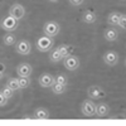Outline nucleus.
Masks as SVG:
<instances>
[{
    "mask_svg": "<svg viewBox=\"0 0 126 126\" xmlns=\"http://www.w3.org/2000/svg\"><path fill=\"white\" fill-rule=\"evenodd\" d=\"M6 86H9L13 91H18V90H20V87H19V82H18V78H14V77H10V78L8 79Z\"/></svg>",
    "mask_w": 126,
    "mask_h": 126,
    "instance_id": "21",
    "label": "nucleus"
},
{
    "mask_svg": "<svg viewBox=\"0 0 126 126\" xmlns=\"http://www.w3.org/2000/svg\"><path fill=\"white\" fill-rule=\"evenodd\" d=\"M33 119H38V120H47L49 119V112L48 110L43 109V107H39L34 111L33 113Z\"/></svg>",
    "mask_w": 126,
    "mask_h": 126,
    "instance_id": "15",
    "label": "nucleus"
},
{
    "mask_svg": "<svg viewBox=\"0 0 126 126\" xmlns=\"http://www.w3.org/2000/svg\"><path fill=\"white\" fill-rule=\"evenodd\" d=\"M103 37H105V39H106L107 42H115V40H117V38H119V33H117V30L115 28H107L106 30H105V33H103Z\"/></svg>",
    "mask_w": 126,
    "mask_h": 126,
    "instance_id": "14",
    "label": "nucleus"
},
{
    "mask_svg": "<svg viewBox=\"0 0 126 126\" xmlns=\"http://www.w3.org/2000/svg\"><path fill=\"white\" fill-rule=\"evenodd\" d=\"M52 91H53V93L56 94H62L64 93L68 88V85H61V83H57V82H53V85L50 86Z\"/></svg>",
    "mask_w": 126,
    "mask_h": 126,
    "instance_id": "18",
    "label": "nucleus"
},
{
    "mask_svg": "<svg viewBox=\"0 0 126 126\" xmlns=\"http://www.w3.org/2000/svg\"><path fill=\"white\" fill-rule=\"evenodd\" d=\"M50 3H57V1H59V0H49Z\"/></svg>",
    "mask_w": 126,
    "mask_h": 126,
    "instance_id": "29",
    "label": "nucleus"
},
{
    "mask_svg": "<svg viewBox=\"0 0 126 126\" xmlns=\"http://www.w3.org/2000/svg\"><path fill=\"white\" fill-rule=\"evenodd\" d=\"M54 46V39L52 37H48V35H42L37 39L35 42V47L39 52L42 53H46V52H49Z\"/></svg>",
    "mask_w": 126,
    "mask_h": 126,
    "instance_id": "1",
    "label": "nucleus"
},
{
    "mask_svg": "<svg viewBox=\"0 0 126 126\" xmlns=\"http://www.w3.org/2000/svg\"><path fill=\"white\" fill-rule=\"evenodd\" d=\"M57 48H58V50H59L62 58H64V57L72 54V50H73V48H72L71 46H68V44H61V46H58Z\"/></svg>",
    "mask_w": 126,
    "mask_h": 126,
    "instance_id": "20",
    "label": "nucleus"
},
{
    "mask_svg": "<svg viewBox=\"0 0 126 126\" xmlns=\"http://www.w3.org/2000/svg\"><path fill=\"white\" fill-rule=\"evenodd\" d=\"M63 66H64L68 71H76L79 67V58L77 56L69 54L63 58Z\"/></svg>",
    "mask_w": 126,
    "mask_h": 126,
    "instance_id": "6",
    "label": "nucleus"
},
{
    "mask_svg": "<svg viewBox=\"0 0 126 126\" xmlns=\"http://www.w3.org/2000/svg\"><path fill=\"white\" fill-rule=\"evenodd\" d=\"M54 82L61 83V85H68V77L66 75H63V73H59V75L54 77Z\"/></svg>",
    "mask_w": 126,
    "mask_h": 126,
    "instance_id": "22",
    "label": "nucleus"
},
{
    "mask_svg": "<svg viewBox=\"0 0 126 126\" xmlns=\"http://www.w3.org/2000/svg\"><path fill=\"white\" fill-rule=\"evenodd\" d=\"M1 92H3V94H4V96H5L8 100H9V98H12V97H13V94H14V91L10 88L9 86H6V85L1 88Z\"/></svg>",
    "mask_w": 126,
    "mask_h": 126,
    "instance_id": "24",
    "label": "nucleus"
},
{
    "mask_svg": "<svg viewBox=\"0 0 126 126\" xmlns=\"http://www.w3.org/2000/svg\"><path fill=\"white\" fill-rule=\"evenodd\" d=\"M63 58H62V56H61V53H59V50H58V48H52L50 50H49V61L52 62V63H58V62H61Z\"/></svg>",
    "mask_w": 126,
    "mask_h": 126,
    "instance_id": "17",
    "label": "nucleus"
},
{
    "mask_svg": "<svg viewBox=\"0 0 126 126\" xmlns=\"http://www.w3.org/2000/svg\"><path fill=\"white\" fill-rule=\"evenodd\" d=\"M110 112V106L107 103L105 102H101L98 105H96V111H94V115H96L97 117H105L107 116Z\"/></svg>",
    "mask_w": 126,
    "mask_h": 126,
    "instance_id": "12",
    "label": "nucleus"
},
{
    "mask_svg": "<svg viewBox=\"0 0 126 126\" xmlns=\"http://www.w3.org/2000/svg\"><path fill=\"white\" fill-rule=\"evenodd\" d=\"M121 1H125V0H121Z\"/></svg>",
    "mask_w": 126,
    "mask_h": 126,
    "instance_id": "31",
    "label": "nucleus"
},
{
    "mask_svg": "<svg viewBox=\"0 0 126 126\" xmlns=\"http://www.w3.org/2000/svg\"><path fill=\"white\" fill-rule=\"evenodd\" d=\"M18 22H19V20H16L14 16L6 15L1 20V28L5 32H14L15 29H18Z\"/></svg>",
    "mask_w": 126,
    "mask_h": 126,
    "instance_id": "4",
    "label": "nucleus"
},
{
    "mask_svg": "<svg viewBox=\"0 0 126 126\" xmlns=\"http://www.w3.org/2000/svg\"><path fill=\"white\" fill-rule=\"evenodd\" d=\"M96 20H97V14L92 12V10H86L82 14V22L86 24H93Z\"/></svg>",
    "mask_w": 126,
    "mask_h": 126,
    "instance_id": "13",
    "label": "nucleus"
},
{
    "mask_svg": "<svg viewBox=\"0 0 126 126\" xmlns=\"http://www.w3.org/2000/svg\"><path fill=\"white\" fill-rule=\"evenodd\" d=\"M38 82L42 87H50L54 82V76H52L50 73H43L39 76Z\"/></svg>",
    "mask_w": 126,
    "mask_h": 126,
    "instance_id": "11",
    "label": "nucleus"
},
{
    "mask_svg": "<svg viewBox=\"0 0 126 126\" xmlns=\"http://www.w3.org/2000/svg\"><path fill=\"white\" fill-rule=\"evenodd\" d=\"M3 76H4V73H1V72H0V79L3 78Z\"/></svg>",
    "mask_w": 126,
    "mask_h": 126,
    "instance_id": "30",
    "label": "nucleus"
},
{
    "mask_svg": "<svg viewBox=\"0 0 126 126\" xmlns=\"http://www.w3.org/2000/svg\"><path fill=\"white\" fill-rule=\"evenodd\" d=\"M15 50L19 54L27 56L32 52V44L25 39H20V40H18V43H15Z\"/></svg>",
    "mask_w": 126,
    "mask_h": 126,
    "instance_id": "8",
    "label": "nucleus"
},
{
    "mask_svg": "<svg viewBox=\"0 0 126 126\" xmlns=\"http://www.w3.org/2000/svg\"><path fill=\"white\" fill-rule=\"evenodd\" d=\"M83 1H85V0H69V3H71L72 5H75V6H79V5H82Z\"/></svg>",
    "mask_w": 126,
    "mask_h": 126,
    "instance_id": "27",
    "label": "nucleus"
},
{
    "mask_svg": "<svg viewBox=\"0 0 126 126\" xmlns=\"http://www.w3.org/2000/svg\"><path fill=\"white\" fill-rule=\"evenodd\" d=\"M6 102H8V98L3 94V92L0 91V106H4V105H5Z\"/></svg>",
    "mask_w": 126,
    "mask_h": 126,
    "instance_id": "26",
    "label": "nucleus"
},
{
    "mask_svg": "<svg viewBox=\"0 0 126 126\" xmlns=\"http://www.w3.org/2000/svg\"><path fill=\"white\" fill-rule=\"evenodd\" d=\"M81 111L82 115L86 117H92L94 116V111H96V103H93L92 100H86L81 105Z\"/></svg>",
    "mask_w": 126,
    "mask_h": 126,
    "instance_id": "3",
    "label": "nucleus"
},
{
    "mask_svg": "<svg viewBox=\"0 0 126 126\" xmlns=\"http://www.w3.org/2000/svg\"><path fill=\"white\" fill-rule=\"evenodd\" d=\"M121 29H126V15L124 13H121L120 15V20H119V24H117Z\"/></svg>",
    "mask_w": 126,
    "mask_h": 126,
    "instance_id": "25",
    "label": "nucleus"
},
{
    "mask_svg": "<svg viewBox=\"0 0 126 126\" xmlns=\"http://www.w3.org/2000/svg\"><path fill=\"white\" fill-rule=\"evenodd\" d=\"M120 15L121 13L119 12H112L107 15V23L111 25H117L119 24V20H120Z\"/></svg>",
    "mask_w": 126,
    "mask_h": 126,
    "instance_id": "19",
    "label": "nucleus"
},
{
    "mask_svg": "<svg viewBox=\"0 0 126 126\" xmlns=\"http://www.w3.org/2000/svg\"><path fill=\"white\" fill-rule=\"evenodd\" d=\"M18 82H19L20 90H23V88H27L30 85V78L29 77H20V78H18Z\"/></svg>",
    "mask_w": 126,
    "mask_h": 126,
    "instance_id": "23",
    "label": "nucleus"
},
{
    "mask_svg": "<svg viewBox=\"0 0 126 126\" xmlns=\"http://www.w3.org/2000/svg\"><path fill=\"white\" fill-rule=\"evenodd\" d=\"M102 59L105 62V64H107V66H116L119 61H120V56L117 52H115V50H107V52H105V54L102 56Z\"/></svg>",
    "mask_w": 126,
    "mask_h": 126,
    "instance_id": "5",
    "label": "nucleus"
},
{
    "mask_svg": "<svg viewBox=\"0 0 126 126\" xmlns=\"http://www.w3.org/2000/svg\"><path fill=\"white\" fill-rule=\"evenodd\" d=\"M87 96H88V98H91V100H98V98H102V97L105 96V91H103L102 87L93 85V86H90V87H88V90H87Z\"/></svg>",
    "mask_w": 126,
    "mask_h": 126,
    "instance_id": "9",
    "label": "nucleus"
},
{
    "mask_svg": "<svg viewBox=\"0 0 126 126\" xmlns=\"http://www.w3.org/2000/svg\"><path fill=\"white\" fill-rule=\"evenodd\" d=\"M3 42L5 46H14L16 43V35L13 32H6V34L3 37Z\"/></svg>",
    "mask_w": 126,
    "mask_h": 126,
    "instance_id": "16",
    "label": "nucleus"
},
{
    "mask_svg": "<svg viewBox=\"0 0 126 126\" xmlns=\"http://www.w3.org/2000/svg\"><path fill=\"white\" fill-rule=\"evenodd\" d=\"M16 73L19 77H30V75L33 73V68H32V66L29 64V63H20V64H18L16 67Z\"/></svg>",
    "mask_w": 126,
    "mask_h": 126,
    "instance_id": "10",
    "label": "nucleus"
},
{
    "mask_svg": "<svg viewBox=\"0 0 126 126\" xmlns=\"http://www.w3.org/2000/svg\"><path fill=\"white\" fill-rule=\"evenodd\" d=\"M9 15L14 16L16 20H20L22 18H24V15H25V8L22 4L15 3V4H13L12 6L9 8Z\"/></svg>",
    "mask_w": 126,
    "mask_h": 126,
    "instance_id": "7",
    "label": "nucleus"
},
{
    "mask_svg": "<svg viewBox=\"0 0 126 126\" xmlns=\"http://www.w3.org/2000/svg\"><path fill=\"white\" fill-rule=\"evenodd\" d=\"M0 72H1V73L5 72V64H4V63H0Z\"/></svg>",
    "mask_w": 126,
    "mask_h": 126,
    "instance_id": "28",
    "label": "nucleus"
},
{
    "mask_svg": "<svg viewBox=\"0 0 126 126\" xmlns=\"http://www.w3.org/2000/svg\"><path fill=\"white\" fill-rule=\"evenodd\" d=\"M61 30V27L57 22H53V20H50V22H47L44 25H43V33L44 35H48V37H56Z\"/></svg>",
    "mask_w": 126,
    "mask_h": 126,
    "instance_id": "2",
    "label": "nucleus"
}]
</instances>
